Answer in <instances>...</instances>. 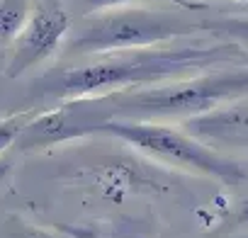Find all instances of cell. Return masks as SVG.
<instances>
[{
    "mask_svg": "<svg viewBox=\"0 0 248 238\" xmlns=\"http://www.w3.org/2000/svg\"><path fill=\"white\" fill-rule=\"evenodd\" d=\"M246 49L233 42L209 46H173V49H127L97 54L88 63H78L59 71L46 80V92L66 100L88 95L124 92L127 88L161 85L163 80H183L209 66H219L229 59H243Z\"/></svg>",
    "mask_w": 248,
    "mask_h": 238,
    "instance_id": "cell-1",
    "label": "cell"
},
{
    "mask_svg": "<svg viewBox=\"0 0 248 238\" xmlns=\"http://www.w3.org/2000/svg\"><path fill=\"white\" fill-rule=\"evenodd\" d=\"M200 32H202L200 20H190L170 10L119 5V8L90 13L83 27L73 34L68 44V54L97 56V54H109V51L149 49V46H161L163 42L185 39Z\"/></svg>",
    "mask_w": 248,
    "mask_h": 238,
    "instance_id": "cell-2",
    "label": "cell"
},
{
    "mask_svg": "<svg viewBox=\"0 0 248 238\" xmlns=\"http://www.w3.org/2000/svg\"><path fill=\"white\" fill-rule=\"evenodd\" d=\"M248 95V66L219 71L209 75H190L183 80L139 88L132 92L100 95V102L112 119V114L124 117H180L202 114L219 107L226 100Z\"/></svg>",
    "mask_w": 248,
    "mask_h": 238,
    "instance_id": "cell-3",
    "label": "cell"
},
{
    "mask_svg": "<svg viewBox=\"0 0 248 238\" xmlns=\"http://www.w3.org/2000/svg\"><path fill=\"white\" fill-rule=\"evenodd\" d=\"M95 132L117 136L122 141L137 146L144 153L166 158L175 165L192 168L197 173H204V175L217 178V180L229 182V185H236V182L243 180V170L233 161L214 153L212 149L197 144L195 139H190L183 132H178L173 127H166V124H154V122L151 124L149 122H102Z\"/></svg>",
    "mask_w": 248,
    "mask_h": 238,
    "instance_id": "cell-4",
    "label": "cell"
},
{
    "mask_svg": "<svg viewBox=\"0 0 248 238\" xmlns=\"http://www.w3.org/2000/svg\"><path fill=\"white\" fill-rule=\"evenodd\" d=\"M102 122H109V117L100 102L95 100H71L59 109L44 112L34 119H27V124L22 127L17 136V146L22 151H37L46 149L68 139H78L83 134H93Z\"/></svg>",
    "mask_w": 248,
    "mask_h": 238,
    "instance_id": "cell-5",
    "label": "cell"
},
{
    "mask_svg": "<svg viewBox=\"0 0 248 238\" xmlns=\"http://www.w3.org/2000/svg\"><path fill=\"white\" fill-rule=\"evenodd\" d=\"M68 27H71V17L61 5L37 3L27 17V25L13 42V54H10L5 75L20 78L30 68L46 61L68 34Z\"/></svg>",
    "mask_w": 248,
    "mask_h": 238,
    "instance_id": "cell-6",
    "label": "cell"
},
{
    "mask_svg": "<svg viewBox=\"0 0 248 238\" xmlns=\"http://www.w3.org/2000/svg\"><path fill=\"white\" fill-rule=\"evenodd\" d=\"M202 32H209L217 39H226L248 51V15H224L212 20H200Z\"/></svg>",
    "mask_w": 248,
    "mask_h": 238,
    "instance_id": "cell-7",
    "label": "cell"
},
{
    "mask_svg": "<svg viewBox=\"0 0 248 238\" xmlns=\"http://www.w3.org/2000/svg\"><path fill=\"white\" fill-rule=\"evenodd\" d=\"M32 8L27 0H0V46L13 44L27 25Z\"/></svg>",
    "mask_w": 248,
    "mask_h": 238,
    "instance_id": "cell-8",
    "label": "cell"
},
{
    "mask_svg": "<svg viewBox=\"0 0 248 238\" xmlns=\"http://www.w3.org/2000/svg\"><path fill=\"white\" fill-rule=\"evenodd\" d=\"M27 124V117L25 114H17V117H8L0 122V153H3L8 146H13L22 132V127Z\"/></svg>",
    "mask_w": 248,
    "mask_h": 238,
    "instance_id": "cell-9",
    "label": "cell"
},
{
    "mask_svg": "<svg viewBox=\"0 0 248 238\" xmlns=\"http://www.w3.org/2000/svg\"><path fill=\"white\" fill-rule=\"evenodd\" d=\"M85 5L88 13H95V10H107V8H119V5H127V3H141V0H80ZM163 3H178L183 8H190V10H202V5L197 3H187V0H163Z\"/></svg>",
    "mask_w": 248,
    "mask_h": 238,
    "instance_id": "cell-10",
    "label": "cell"
},
{
    "mask_svg": "<svg viewBox=\"0 0 248 238\" xmlns=\"http://www.w3.org/2000/svg\"><path fill=\"white\" fill-rule=\"evenodd\" d=\"M236 223H241V226L248 223V199L238 207V211H236Z\"/></svg>",
    "mask_w": 248,
    "mask_h": 238,
    "instance_id": "cell-11",
    "label": "cell"
},
{
    "mask_svg": "<svg viewBox=\"0 0 248 238\" xmlns=\"http://www.w3.org/2000/svg\"><path fill=\"white\" fill-rule=\"evenodd\" d=\"M10 170H13V163L8 158H0V185L5 182V178L10 175Z\"/></svg>",
    "mask_w": 248,
    "mask_h": 238,
    "instance_id": "cell-12",
    "label": "cell"
},
{
    "mask_svg": "<svg viewBox=\"0 0 248 238\" xmlns=\"http://www.w3.org/2000/svg\"><path fill=\"white\" fill-rule=\"evenodd\" d=\"M20 238H54V236H49V233H44V231H39V228H27Z\"/></svg>",
    "mask_w": 248,
    "mask_h": 238,
    "instance_id": "cell-13",
    "label": "cell"
},
{
    "mask_svg": "<svg viewBox=\"0 0 248 238\" xmlns=\"http://www.w3.org/2000/svg\"><path fill=\"white\" fill-rule=\"evenodd\" d=\"M243 15H248V8H246V10H243Z\"/></svg>",
    "mask_w": 248,
    "mask_h": 238,
    "instance_id": "cell-14",
    "label": "cell"
},
{
    "mask_svg": "<svg viewBox=\"0 0 248 238\" xmlns=\"http://www.w3.org/2000/svg\"><path fill=\"white\" fill-rule=\"evenodd\" d=\"M243 3H248V0H243Z\"/></svg>",
    "mask_w": 248,
    "mask_h": 238,
    "instance_id": "cell-15",
    "label": "cell"
}]
</instances>
